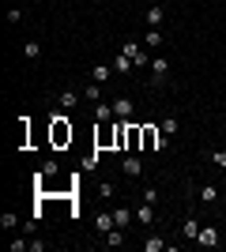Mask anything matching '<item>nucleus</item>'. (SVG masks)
I'll return each instance as SVG.
<instances>
[{"mask_svg": "<svg viewBox=\"0 0 226 252\" xmlns=\"http://www.w3.org/2000/svg\"><path fill=\"white\" fill-rule=\"evenodd\" d=\"M170 147V136H162L159 125H143V147L140 151H166Z\"/></svg>", "mask_w": 226, "mask_h": 252, "instance_id": "f257e3e1", "label": "nucleus"}, {"mask_svg": "<svg viewBox=\"0 0 226 252\" xmlns=\"http://www.w3.org/2000/svg\"><path fill=\"white\" fill-rule=\"evenodd\" d=\"M181 233L189 237V241H196V237H200V222H196V219H189V222L181 226Z\"/></svg>", "mask_w": 226, "mask_h": 252, "instance_id": "f3484780", "label": "nucleus"}, {"mask_svg": "<svg viewBox=\"0 0 226 252\" xmlns=\"http://www.w3.org/2000/svg\"><path fill=\"white\" fill-rule=\"evenodd\" d=\"M196 245H219V230H215V226H200V237H196Z\"/></svg>", "mask_w": 226, "mask_h": 252, "instance_id": "9b49d317", "label": "nucleus"}, {"mask_svg": "<svg viewBox=\"0 0 226 252\" xmlns=\"http://www.w3.org/2000/svg\"><path fill=\"white\" fill-rule=\"evenodd\" d=\"M113 117H117V121H129L132 117V98H113Z\"/></svg>", "mask_w": 226, "mask_h": 252, "instance_id": "423d86ee", "label": "nucleus"}, {"mask_svg": "<svg viewBox=\"0 0 226 252\" xmlns=\"http://www.w3.org/2000/svg\"><path fill=\"white\" fill-rule=\"evenodd\" d=\"M147 27H162V19H166V11H162V4H155V8H147Z\"/></svg>", "mask_w": 226, "mask_h": 252, "instance_id": "4468645a", "label": "nucleus"}, {"mask_svg": "<svg viewBox=\"0 0 226 252\" xmlns=\"http://www.w3.org/2000/svg\"><path fill=\"white\" fill-rule=\"evenodd\" d=\"M98 196H102V200H113V196H117V189H113L109 181H98Z\"/></svg>", "mask_w": 226, "mask_h": 252, "instance_id": "6ab92c4d", "label": "nucleus"}, {"mask_svg": "<svg viewBox=\"0 0 226 252\" xmlns=\"http://www.w3.org/2000/svg\"><path fill=\"white\" fill-rule=\"evenodd\" d=\"M132 68H136V64H132V57H129V53H117V57H113V72H117V75L132 72Z\"/></svg>", "mask_w": 226, "mask_h": 252, "instance_id": "9d476101", "label": "nucleus"}, {"mask_svg": "<svg viewBox=\"0 0 226 252\" xmlns=\"http://www.w3.org/2000/svg\"><path fill=\"white\" fill-rule=\"evenodd\" d=\"M79 102H83V91H61V109H68V113H72Z\"/></svg>", "mask_w": 226, "mask_h": 252, "instance_id": "0eeeda50", "label": "nucleus"}, {"mask_svg": "<svg viewBox=\"0 0 226 252\" xmlns=\"http://www.w3.org/2000/svg\"><path fill=\"white\" fill-rule=\"evenodd\" d=\"M34 4H45V0H34Z\"/></svg>", "mask_w": 226, "mask_h": 252, "instance_id": "cd10ccee", "label": "nucleus"}, {"mask_svg": "<svg viewBox=\"0 0 226 252\" xmlns=\"http://www.w3.org/2000/svg\"><path fill=\"white\" fill-rule=\"evenodd\" d=\"M162 245H166V241H162V237H147V241H143V249H147V252H159Z\"/></svg>", "mask_w": 226, "mask_h": 252, "instance_id": "b1692460", "label": "nucleus"}, {"mask_svg": "<svg viewBox=\"0 0 226 252\" xmlns=\"http://www.w3.org/2000/svg\"><path fill=\"white\" fill-rule=\"evenodd\" d=\"M143 200H147V203H159V189H155V185H147V189H143Z\"/></svg>", "mask_w": 226, "mask_h": 252, "instance_id": "a878e982", "label": "nucleus"}, {"mask_svg": "<svg viewBox=\"0 0 226 252\" xmlns=\"http://www.w3.org/2000/svg\"><path fill=\"white\" fill-rule=\"evenodd\" d=\"M102 245H109V249H117V245H125V230H121V226H113V230H109L106 237H102Z\"/></svg>", "mask_w": 226, "mask_h": 252, "instance_id": "ddd939ff", "label": "nucleus"}, {"mask_svg": "<svg viewBox=\"0 0 226 252\" xmlns=\"http://www.w3.org/2000/svg\"><path fill=\"white\" fill-rule=\"evenodd\" d=\"M98 98H102V83H95V79H91V83L83 87V102H98Z\"/></svg>", "mask_w": 226, "mask_h": 252, "instance_id": "2eb2a0df", "label": "nucleus"}, {"mask_svg": "<svg viewBox=\"0 0 226 252\" xmlns=\"http://www.w3.org/2000/svg\"><path fill=\"white\" fill-rule=\"evenodd\" d=\"M162 45V34L159 31H147V38H143V49H159Z\"/></svg>", "mask_w": 226, "mask_h": 252, "instance_id": "a211bd4d", "label": "nucleus"}, {"mask_svg": "<svg viewBox=\"0 0 226 252\" xmlns=\"http://www.w3.org/2000/svg\"><path fill=\"white\" fill-rule=\"evenodd\" d=\"M23 57H31V61H34V57H42V45H38V42H27V45H23Z\"/></svg>", "mask_w": 226, "mask_h": 252, "instance_id": "4be33fe9", "label": "nucleus"}, {"mask_svg": "<svg viewBox=\"0 0 226 252\" xmlns=\"http://www.w3.org/2000/svg\"><path fill=\"white\" fill-rule=\"evenodd\" d=\"M136 222H140V226H151V222H155V203L143 200L140 207H136Z\"/></svg>", "mask_w": 226, "mask_h": 252, "instance_id": "6e6552de", "label": "nucleus"}, {"mask_svg": "<svg viewBox=\"0 0 226 252\" xmlns=\"http://www.w3.org/2000/svg\"><path fill=\"white\" fill-rule=\"evenodd\" d=\"M8 23H11V27H15V23H23V8H11V11H8Z\"/></svg>", "mask_w": 226, "mask_h": 252, "instance_id": "bb28decb", "label": "nucleus"}, {"mask_svg": "<svg viewBox=\"0 0 226 252\" xmlns=\"http://www.w3.org/2000/svg\"><path fill=\"white\" fill-rule=\"evenodd\" d=\"M113 226H117V222H113V215H109V211H98V237H106Z\"/></svg>", "mask_w": 226, "mask_h": 252, "instance_id": "f8f14e48", "label": "nucleus"}, {"mask_svg": "<svg viewBox=\"0 0 226 252\" xmlns=\"http://www.w3.org/2000/svg\"><path fill=\"white\" fill-rule=\"evenodd\" d=\"M121 173H125V177H143V158L125 155L121 158Z\"/></svg>", "mask_w": 226, "mask_h": 252, "instance_id": "20e7f679", "label": "nucleus"}, {"mask_svg": "<svg viewBox=\"0 0 226 252\" xmlns=\"http://www.w3.org/2000/svg\"><path fill=\"white\" fill-rule=\"evenodd\" d=\"M159 128H162V136H170V139L177 136V121H173V117H166V121H162Z\"/></svg>", "mask_w": 226, "mask_h": 252, "instance_id": "aec40b11", "label": "nucleus"}, {"mask_svg": "<svg viewBox=\"0 0 226 252\" xmlns=\"http://www.w3.org/2000/svg\"><path fill=\"white\" fill-rule=\"evenodd\" d=\"M8 249H11V252H27V249H31V241H23V237H15V241H8Z\"/></svg>", "mask_w": 226, "mask_h": 252, "instance_id": "393cba45", "label": "nucleus"}, {"mask_svg": "<svg viewBox=\"0 0 226 252\" xmlns=\"http://www.w3.org/2000/svg\"><path fill=\"white\" fill-rule=\"evenodd\" d=\"M196 200L204 203V207H215V203H219V189H215V185H200V192H196Z\"/></svg>", "mask_w": 226, "mask_h": 252, "instance_id": "39448f33", "label": "nucleus"}, {"mask_svg": "<svg viewBox=\"0 0 226 252\" xmlns=\"http://www.w3.org/2000/svg\"><path fill=\"white\" fill-rule=\"evenodd\" d=\"M113 64H95V72H91V79H95V83H109V79H113Z\"/></svg>", "mask_w": 226, "mask_h": 252, "instance_id": "1a4fd4ad", "label": "nucleus"}, {"mask_svg": "<svg viewBox=\"0 0 226 252\" xmlns=\"http://www.w3.org/2000/svg\"><path fill=\"white\" fill-rule=\"evenodd\" d=\"M211 166L226 169V151H211Z\"/></svg>", "mask_w": 226, "mask_h": 252, "instance_id": "5701e85b", "label": "nucleus"}, {"mask_svg": "<svg viewBox=\"0 0 226 252\" xmlns=\"http://www.w3.org/2000/svg\"><path fill=\"white\" fill-rule=\"evenodd\" d=\"M0 226H4V230H15V226H19V219H15L11 211H4V215H0Z\"/></svg>", "mask_w": 226, "mask_h": 252, "instance_id": "412c9836", "label": "nucleus"}, {"mask_svg": "<svg viewBox=\"0 0 226 252\" xmlns=\"http://www.w3.org/2000/svg\"><path fill=\"white\" fill-rule=\"evenodd\" d=\"M113 222H117L121 230H129V222H132V211H129V207H121V211H113Z\"/></svg>", "mask_w": 226, "mask_h": 252, "instance_id": "dca6fc26", "label": "nucleus"}, {"mask_svg": "<svg viewBox=\"0 0 226 252\" xmlns=\"http://www.w3.org/2000/svg\"><path fill=\"white\" fill-rule=\"evenodd\" d=\"M53 143H57V147L72 143V125H68L65 113H53Z\"/></svg>", "mask_w": 226, "mask_h": 252, "instance_id": "f03ea898", "label": "nucleus"}, {"mask_svg": "<svg viewBox=\"0 0 226 252\" xmlns=\"http://www.w3.org/2000/svg\"><path fill=\"white\" fill-rule=\"evenodd\" d=\"M151 83L155 87H162V79H166V75H170V61H162V57H151Z\"/></svg>", "mask_w": 226, "mask_h": 252, "instance_id": "7ed1b4c3", "label": "nucleus"}]
</instances>
